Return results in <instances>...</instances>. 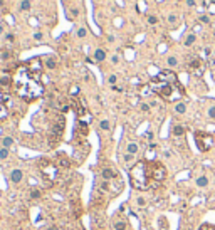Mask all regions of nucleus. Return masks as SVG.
<instances>
[{
    "label": "nucleus",
    "mask_w": 215,
    "mask_h": 230,
    "mask_svg": "<svg viewBox=\"0 0 215 230\" xmlns=\"http://www.w3.org/2000/svg\"><path fill=\"white\" fill-rule=\"evenodd\" d=\"M40 79L42 74L32 72L25 64H20L12 72V88L19 97L25 101H34L44 94V84Z\"/></svg>",
    "instance_id": "nucleus-1"
},
{
    "label": "nucleus",
    "mask_w": 215,
    "mask_h": 230,
    "mask_svg": "<svg viewBox=\"0 0 215 230\" xmlns=\"http://www.w3.org/2000/svg\"><path fill=\"white\" fill-rule=\"evenodd\" d=\"M129 183L134 190H148L151 188V176L148 161L134 163L129 170Z\"/></svg>",
    "instance_id": "nucleus-2"
},
{
    "label": "nucleus",
    "mask_w": 215,
    "mask_h": 230,
    "mask_svg": "<svg viewBox=\"0 0 215 230\" xmlns=\"http://www.w3.org/2000/svg\"><path fill=\"white\" fill-rule=\"evenodd\" d=\"M64 126H66V119L62 114H56L54 116V123H52V128H51V133H49V146L54 148L57 146L60 141V136L64 133Z\"/></svg>",
    "instance_id": "nucleus-3"
},
{
    "label": "nucleus",
    "mask_w": 215,
    "mask_h": 230,
    "mask_svg": "<svg viewBox=\"0 0 215 230\" xmlns=\"http://www.w3.org/2000/svg\"><path fill=\"white\" fill-rule=\"evenodd\" d=\"M148 166H150V176H151V188L158 187L167 178V168L160 161H148Z\"/></svg>",
    "instance_id": "nucleus-4"
},
{
    "label": "nucleus",
    "mask_w": 215,
    "mask_h": 230,
    "mask_svg": "<svg viewBox=\"0 0 215 230\" xmlns=\"http://www.w3.org/2000/svg\"><path fill=\"white\" fill-rule=\"evenodd\" d=\"M151 89H153V93H156L158 96H161L163 99H175L173 97V91H175L173 84L163 82V81H160V79L155 77L153 81H151Z\"/></svg>",
    "instance_id": "nucleus-5"
},
{
    "label": "nucleus",
    "mask_w": 215,
    "mask_h": 230,
    "mask_svg": "<svg viewBox=\"0 0 215 230\" xmlns=\"http://www.w3.org/2000/svg\"><path fill=\"white\" fill-rule=\"evenodd\" d=\"M39 170L40 173H42V176H44V180H46L47 183H52L56 182V178H57V166H56V163H52L51 160H40L39 161Z\"/></svg>",
    "instance_id": "nucleus-6"
},
{
    "label": "nucleus",
    "mask_w": 215,
    "mask_h": 230,
    "mask_svg": "<svg viewBox=\"0 0 215 230\" xmlns=\"http://www.w3.org/2000/svg\"><path fill=\"white\" fill-rule=\"evenodd\" d=\"M195 143L200 151H208L214 144V136L205 131H195Z\"/></svg>",
    "instance_id": "nucleus-7"
},
{
    "label": "nucleus",
    "mask_w": 215,
    "mask_h": 230,
    "mask_svg": "<svg viewBox=\"0 0 215 230\" xmlns=\"http://www.w3.org/2000/svg\"><path fill=\"white\" fill-rule=\"evenodd\" d=\"M156 79H160L163 82H168V84H173V86H178V77L171 71H161L160 74L156 76Z\"/></svg>",
    "instance_id": "nucleus-8"
},
{
    "label": "nucleus",
    "mask_w": 215,
    "mask_h": 230,
    "mask_svg": "<svg viewBox=\"0 0 215 230\" xmlns=\"http://www.w3.org/2000/svg\"><path fill=\"white\" fill-rule=\"evenodd\" d=\"M44 66H46L49 71L56 69L57 67V57H56V55H46V57H44Z\"/></svg>",
    "instance_id": "nucleus-9"
},
{
    "label": "nucleus",
    "mask_w": 215,
    "mask_h": 230,
    "mask_svg": "<svg viewBox=\"0 0 215 230\" xmlns=\"http://www.w3.org/2000/svg\"><path fill=\"white\" fill-rule=\"evenodd\" d=\"M74 133H76V136H86L87 135V123H84L82 121V119H81V121H77V124H76V131H74Z\"/></svg>",
    "instance_id": "nucleus-10"
},
{
    "label": "nucleus",
    "mask_w": 215,
    "mask_h": 230,
    "mask_svg": "<svg viewBox=\"0 0 215 230\" xmlns=\"http://www.w3.org/2000/svg\"><path fill=\"white\" fill-rule=\"evenodd\" d=\"M22 178H24V173H22V170L15 168L10 171V182L12 183H20L22 182Z\"/></svg>",
    "instance_id": "nucleus-11"
},
{
    "label": "nucleus",
    "mask_w": 215,
    "mask_h": 230,
    "mask_svg": "<svg viewBox=\"0 0 215 230\" xmlns=\"http://www.w3.org/2000/svg\"><path fill=\"white\" fill-rule=\"evenodd\" d=\"M5 101H7V96H4L0 93V121L7 118V106H5Z\"/></svg>",
    "instance_id": "nucleus-12"
},
{
    "label": "nucleus",
    "mask_w": 215,
    "mask_h": 230,
    "mask_svg": "<svg viewBox=\"0 0 215 230\" xmlns=\"http://www.w3.org/2000/svg\"><path fill=\"white\" fill-rule=\"evenodd\" d=\"M171 135H173L175 138H181V136L185 135V126H183V124H173Z\"/></svg>",
    "instance_id": "nucleus-13"
},
{
    "label": "nucleus",
    "mask_w": 215,
    "mask_h": 230,
    "mask_svg": "<svg viewBox=\"0 0 215 230\" xmlns=\"http://www.w3.org/2000/svg\"><path fill=\"white\" fill-rule=\"evenodd\" d=\"M101 176H103L106 182H111V180H114V178H116V173H114L113 168H104V170H103V173H101Z\"/></svg>",
    "instance_id": "nucleus-14"
},
{
    "label": "nucleus",
    "mask_w": 215,
    "mask_h": 230,
    "mask_svg": "<svg viewBox=\"0 0 215 230\" xmlns=\"http://www.w3.org/2000/svg\"><path fill=\"white\" fill-rule=\"evenodd\" d=\"M106 59V52H104V49H96L94 50V61L96 62H103Z\"/></svg>",
    "instance_id": "nucleus-15"
},
{
    "label": "nucleus",
    "mask_w": 215,
    "mask_h": 230,
    "mask_svg": "<svg viewBox=\"0 0 215 230\" xmlns=\"http://www.w3.org/2000/svg\"><path fill=\"white\" fill-rule=\"evenodd\" d=\"M195 183H197V187H200V188H207L208 187V176H205V175L198 176V178L195 180Z\"/></svg>",
    "instance_id": "nucleus-16"
},
{
    "label": "nucleus",
    "mask_w": 215,
    "mask_h": 230,
    "mask_svg": "<svg viewBox=\"0 0 215 230\" xmlns=\"http://www.w3.org/2000/svg\"><path fill=\"white\" fill-rule=\"evenodd\" d=\"M0 144H2V148H12L13 146V140L10 138V136H4L2 140H0Z\"/></svg>",
    "instance_id": "nucleus-17"
},
{
    "label": "nucleus",
    "mask_w": 215,
    "mask_h": 230,
    "mask_svg": "<svg viewBox=\"0 0 215 230\" xmlns=\"http://www.w3.org/2000/svg\"><path fill=\"white\" fill-rule=\"evenodd\" d=\"M81 10L77 7H71V8H66V15H69V19H76V17H79Z\"/></svg>",
    "instance_id": "nucleus-18"
},
{
    "label": "nucleus",
    "mask_w": 215,
    "mask_h": 230,
    "mask_svg": "<svg viewBox=\"0 0 215 230\" xmlns=\"http://www.w3.org/2000/svg\"><path fill=\"white\" fill-rule=\"evenodd\" d=\"M200 66H202V62H200V59H198V57L192 59V61H190V64H188L190 71H198V69H200Z\"/></svg>",
    "instance_id": "nucleus-19"
},
{
    "label": "nucleus",
    "mask_w": 215,
    "mask_h": 230,
    "mask_svg": "<svg viewBox=\"0 0 215 230\" xmlns=\"http://www.w3.org/2000/svg\"><path fill=\"white\" fill-rule=\"evenodd\" d=\"M56 165H59V166H62V168H69V166H71V161L67 160L66 156L60 155L59 158H57V163H56Z\"/></svg>",
    "instance_id": "nucleus-20"
},
{
    "label": "nucleus",
    "mask_w": 215,
    "mask_h": 230,
    "mask_svg": "<svg viewBox=\"0 0 215 230\" xmlns=\"http://www.w3.org/2000/svg\"><path fill=\"white\" fill-rule=\"evenodd\" d=\"M175 113H178V114H185L187 113V104L185 102H176L175 104Z\"/></svg>",
    "instance_id": "nucleus-21"
},
{
    "label": "nucleus",
    "mask_w": 215,
    "mask_h": 230,
    "mask_svg": "<svg viewBox=\"0 0 215 230\" xmlns=\"http://www.w3.org/2000/svg\"><path fill=\"white\" fill-rule=\"evenodd\" d=\"M113 227H114V230H126V222L123 218H118V220H114Z\"/></svg>",
    "instance_id": "nucleus-22"
},
{
    "label": "nucleus",
    "mask_w": 215,
    "mask_h": 230,
    "mask_svg": "<svg viewBox=\"0 0 215 230\" xmlns=\"http://www.w3.org/2000/svg\"><path fill=\"white\" fill-rule=\"evenodd\" d=\"M138 144H136V143H128V146H126V153H129V155H136V153H138Z\"/></svg>",
    "instance_id": "nucleus-23"
},
{
    "label": "nucleus",
    "mask_w": 215,
    "mask_h": 230,
    "mask_svg": "<svg viewBox=\"0 0 215 230\" xmlns=\"http://www.w3.org/2000/svg\"><path fill=\"white\" fill-rule=\"evenodd\" d=\"M0 86H12V76H2L0 77Z\"/></svg>",
    "instance_id": "nucleus-24"
},
{
    "label": "nucleus",
    "mask_w": 215,
    "mask_h": 230,
    "mask_svg": "<svg viewBox=\"0 0 215 230\" xmlns=\"http://www.w3.org/2000/svg\"><path fill=\"white\" fill-rule=\"evenodd\" d=\"M30 7H32L30 0H22V2H20V10H22V12H29Z\"/></svg>",
    "instance_id": "nucleus-25"
},
{
    "label": "nucleus",
    "mask_w": 215,
    "mask_h": 230,
    "mask_svg": "<svg viewBox=\"0 0 215 230\" xmlns=\"http://www.w3.org/2000/svg\"><path fill=\"white\" fill-rule=\"evenodd\" d=\"M195 41H197V35H195V34H188L187 39H185V46H187V47H190V46H193V44H195Z\"/></svg>",
    "instance_id": "nucleus-26"
},
{
    "label": "nucleus",
    "mask_w": 215,
    "mask_h": 230,
    "mask_svg": "<svg viewBox=\"0 0 215 230\" xmlns=\"http://www.w3.org/2000/svg\"><path fill=\"white\" fill-rule=\"evenodd\" d=\"M76 35H77L79 39H84V37L87 35V29L86 27H77L76 29Z\"/></svg>",
    "instance_id": "nucleus-27"
},
{
    "label": "nucleus",
    "mask_w": 215,
    "mask_h": 230,
    "mask_svg": "<svg viewBox=\"0 0 215 230\" xmlns=\"http://www.w3.org/2000/svg\"><path fill=\"white\" fill-rule=\"evenodd\" d=\"M40 196H42V191H40L39 188L30 190V198H32V200H39Z\"/></svg>",
    "instance_id": "nucleus-28"
},
{
    "label": "nucleus",
    "mask_w": 215,
    "mask_h": 230,
    "mask_svg": "<svg viewBox=\"0 0 215 230\" xmlns=\"http://www.w3.org/2000/svg\"><path fill=\"white\" fill-rule=\"evenodd\" d=\"M99 128L103 129V131H109V129H111V123L108 121V119H103V121L99 123Z\"/></svg>",
    "instance_id": "nucleus-29"
},
{
    "label": "nucleus",
    "mask_w": 215,
    "mask_h": 230,
    "mask_svg": "<svg viewBox=\"0 0 215 230\" xmlns=\"http://www.w3.org/2000/svg\"><path fill=\"white\" fill-rule=\"evenodd\" d=\"M167 64H168V66H170V67H175V66L178 64V59H176L175 55H170V57H168V59H167Z\"/></svg>",
    "instance_id": "nucleus-30"
},
{
    "label": "nucleus",
    "mask_w": 215,
    "mask_h": 230,
    "mask_svg": "<svg viewBox=\"0 0 215 230\" xmlns=\"http://www.w3.org/2000/svg\"><path fill=\"white\" fill-rule=\"evenodd\" d=\"M116 82H118V76L116 74L108 76V84H109V86H116Z\"/></svg>",
    "instance_id": "nucleus-31"
},
{
    "label": "nucleus",
    "mask_w": 215,
    "mask_h": 230,
    "mask_svg": "<svg viewBox=\"0 0 215 230\" xmlns=\"http://www.w3.org/2000/svg\"><path fill=\"white\" fill-rule=\"evenodd\" d=\"M99 190L103 191V193H108V190H109V182H106V180H104V182L99 185Z\"/></svg>",
    "instance_id": "nucleus-32"
},
{
    "label": "nucleus",
    "mask_w": 215,
    "mask_h": 230,
    "mask_svg": "<svg viewBox=\"0 0 215 230\" xmlns=\"http://www.w3.org/2000/svg\"><path fill=\"white\" fill-rule=\"evenodd\" d=\"M8 148H0V160H5V158H8Z\"/></svg>",
    "instance_id": "nucleus-33"
},
{
    "label": "nucleus",
    "mask_w": 215,
    "mask_h": 230,
    "mask_svg": "<svg viewBox=\"0 0 215 230\" xmlns=\"http://www.w3.org/2000/svg\"><path fill=\"white\" fill-rule=\"evenodd\" d=\"M148 24L150 25H156L158 24V17L156 15H148Z\"/></svg>",
    "instance_id": "nucleus-34"
},
{
    "label": "nucleus",
    "mask_w": 215,
    "mask_h": 230,
    "mask_svg": "<svg viewBox=\"0 0 215 230\" xmlns=\"http://www.w3.org/2000/svg\"><path fill=\"white\" fill-rule=\"evenodd\" d=\"M160 229L168 230V223H167V218H165V217H160Z\"/></svg>",
    "instance_id": "nucleus-35"
},
{
    "label": "nucleus",
    "mask_w": 215,
    "mask_h": 230,
    "mask_svg": "<svg viewBox=\"0 0 215 230\" xmlns=\"http://www.w3.org/2000/svg\"><path fill=\"white\" fill-rule=\"evenodd\" d=\"M10 57H12V52H8V50H4V52L0 54V59H2V61H8Z\"/></svg>",
    "instance_id": "nucleus-36"
},
{
    "label": "nucleus",
    "mask_w": 215,
    "mask_h": 230,
    "mask_svg": "<svg viewBox=\"0 0 215 230\" xmlns=\"http://www.w3.org/2000/svg\"><path fill=\"white\" fill-rule=\"evenodd\" d=\"M207 116L210 118V119H215V104H214V106H210V108H208V111H207Z\"/></svg>",
    "instance_id": "nucleus-37"
},
{
    "label": "nucleus",
    "mask_w": 215,
    "mask_h": 230,
    "mask_svg": "<svg viewBox=\"0 0 215 230\" xmlns=\"http://www.w3.org/2000/svg\"><path fill=\"white\" fill-rule=\"evenodd\" d=\"M34 41L42 42L44 41V34H42V32H35V34H34Z\"/></svg>",
    "instance_id": "nucleus-38"
},
{
    "label": "nucleus",
    "mask_w": 215,
    "mask_h": 230,
    "mask_svg": "<svg viewBox=\"0 0 215 230\" xmlns=\"http://www.w3.org/2000/svg\"><path fill=\"white\" fill-rule=\"evenodd\" d=\"M140 109L143 111V113H148V111H150V104H146V102H141V104H140Z\"/></svg>",
    "instance_id": "nucleus-39"
},
{
    "label": "nucleus",
    "mask_w": 215,
    "mask_h": 230,
    "mask_svg": "<svg viewBox=\"0 0 215 230\" xmlns=\"http://www.w3.org/2000/svg\"><path fill=\"white\" fill-rule=\"evenodd\" d=\"M5 39H7V42H13V41H15V35H13L12 32H7V34H5Z\"/></svg>",
    "instance_id": "nucleus-40"
},
{
    "label": "nucleus",
    "mask_w": 215,
    "mask_h": 230,
    "mask_svg": "<svg viewBox=\"0 0 215 230\" xmlns=\"http://www.w3.org/2000/svg\"><path fill=\"white\" fill-rule=\"evenodd\" d=\"M134 160V155H129V153H126V155H124V161L126 163H131Z\"/></svg>",
    "instance_id": "nucleus-41"
},
{
    "label": "nucleus",
    "mask_w": 215,
    "mask_h": 230,
    "mask_svg": "<svg viewBox=\"0 0 215 230\" xmlns=\"http://www.w3.org/2000/svg\"><path fill=\"white\" fill-rule=\"evenodd\" d=\"M168 22H170V24H171V25H175V24H176V15H168Z\"/></svg>",
    "instance_id": "nucleus-42"
},
{
    "label": "nucleus",
    "mask_w": 215,
    "mask_h": 230,
    "mask_svg": "<svg viewBox=\"0 0 215 230\" xmlns=\"http://www.w3.org/2000/svg\"><path fill=\"white\" fill-rule=\"evenodd\" d=\"M111 62H113V64H119V55L114 54L113 57H111Z\"/></svg>",
    "instance_id": "nucleus-43"
},
{
    "label": "nucleus",
    "mask_w": 215,
    "mask_h": 230,
    "mask_svg": "<svg viewBox=\"0 0 215 230\" xmlns=\"http://www.w3.org/2000/svg\"><path fill=\"white\" fill-rule=\"evenodd\" d=\"M200 22H202V24H208V22H210L208 15H202V17H200Z\"/></svg>",
    "instance_id": "nucleus-44"
},
{
    "label": "nucleus",
    "mask_w": 215,
    "mask_h": 230,
    "mask_svg": "<svg viewBox=\"0 0 215 230\" xmlns=\"http://www.w3.org/2000/svg\"><path fill=\"white\" fill-rule=\"evenodd\" d=\"M200 230H215V225H203Z\"/></svg>",
    "instance_id": "nucleus-45"
},
{
    "label": "nucleus",
    "mask_w": 215,
    "mask_h": 230,
    "mask_svg": "<svg viewBox=\"0 0 215 230\" xmlns=\"http://www.w3.org/2000/svg\"><path fill=\"white\" fill-rule=\"evenodd\" d=\"M136 202H138V205H140V207H145V205H146V202H145V198H138V200H136Z\"/></svg>",
    "instance_id": "nucleus-46"
},
{
    "label": "nucleus",
    "mask_w": 215,
    "mask_h": 230,
    "mask_svg": "<svg viewBox=\"0 0 215 230\" xmlns=\"http://www.w3.org/2000/svg\"><path fill=\"white\" fill-rule=\"evenodd\" d=\"M187 4H188V7H193V5H195V0H187Z\"/></svg>",
    "instance_id": "nucleus-47"
},
{
    "label": "nucleus",
    "mask_w": 215,
    "mask_h": 230,
    "mask_svg": "<svg viewBox=\"0 0 215 230\" xmlns=\"http://www.w3.org/2000/svg\"><path fill=\"white\" fill-rule=\"evenodd\" d=\"M108 42H114V35H108Z\"/></svg>",
    "instance_id": "nucleus-48"
},
{
    "label": "nucleus",
    "mask_w": 215,
    "mask_h": 230,
    "mask_svg": "<svg viewBox=\"0 0 215 230\" xmlns=\"http://www.w3.org/2000/svg\"><path fill=\"white\" fill-rule=\"evenodd\" d=\"M69 111V106H62V113H67Z\"/></svg>",
    "instance_id": "nucleus-49"
},
{
    "label": "nucleus",
    "mask_w": 215,
    "mask_h": 230,
    "mask_svg": "<svg viewBox=\"0 0 215 230\" xmlns=\"http://www.w3.org/2000/svg\"><path fill=\"white\" fill-rule=\"evenodd\" d=\"M47 230H57V227H49Z\"/></svg>",
    "instance_id": "nucleus-50"
},
{
    "label": "nucleus",
    "mask_w": 215,
    "mask_h": 230,
    "mask_svg": "<svg viewBox=\"0 0 215 230\" xmlns=\"http://www.w3.org/2000/svg\"><path fill=\"white\" fill-rule=\"evenodd\" d=\"M2 32H4V27H2V25H0V34H2Z\"/></svg>",
    "instance_id": "nucleus-51"
},
{
    "label": "nucleus",
    "mask_w": 215,
    "mask_h": 230,
    "mask_svg": "<svg viewBox=\"0 0 215 230\" xmlns=\"http://www.w3.org/2000/svg\"><path fill=\"white\" fill-rule=\"evenodd\" d=\"M66 2H72V0H66Z\"/></svg>",
    "instance_id": "nucleus-52"
},
{
    "label": "nucleus",
    "mask_w": 215,
    "mask_h": 230,
    "mask_svg": "<svg viewBox=\"0 0 215 230\" xmlns=\"http://www.w3.org/2000/svg\"><path fill=\"white\" fill-rule=\"evenodd\" d=\"M126 2H131V0H126Z\"/></svg>",
    "instance_id": "nucleus-53"
}]
</instances>
